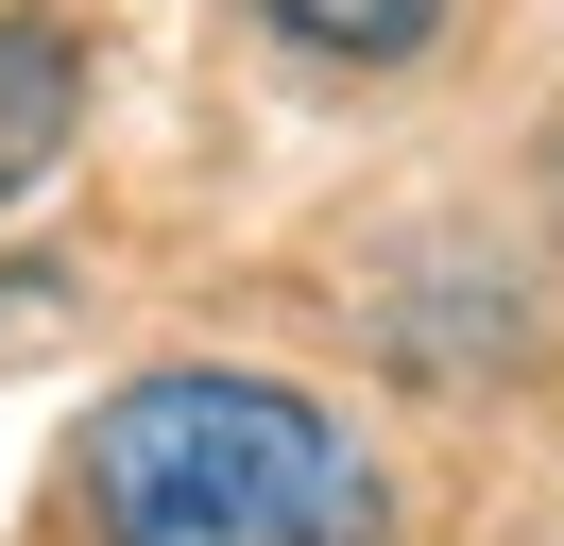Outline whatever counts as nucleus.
Instances as JSON below:
<instances>
[{"label": "nucleus", "mask_w": 564, "mask_h": 546, "mask_svg": "<svg viewBox=\"0 0 564 546\" xmlns=\"http://www.w3.org/2000/svg\"><path fill=\"white\" fill-rule=\"evenodd\" d=\"M291 34H308V52H411L427 34V0H274Z\"/></svg>", "instance_id": "3"}, {"label": "nucleus", "mask_w": 564, "mask_h": 546, "mask_svg": "<svg viewBox=\"0 0 564 546\" xmlns=\"http://www.w3.org/2000/svg\"><path fill=\"white\" fill-rule=\"evenodd\" d=\"M69 120H86V34H52V18H0V205H35V188H52Z\"/></svg>", "instance_id": "2"}, {"label": "nucleus", "mask_w": 564, "mask_h": 546, "mask_svg": "<svg viewBox=\"0 0 564 546\" xmlns=\"http://www.w3.org/2000/svg\"><path fill=\"white\" fill-rule=\"evenodd\" d=\"M104 546H393V495L343 410L274 375H138L86 427Z\"/></svg>", "instance_id": "1"}]
</instances>
